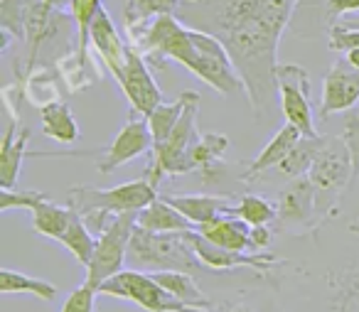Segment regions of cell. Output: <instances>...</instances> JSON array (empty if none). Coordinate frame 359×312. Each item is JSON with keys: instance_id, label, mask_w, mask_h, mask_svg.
Wrapping results in <instances>:
<instances>
[{"instance_id": "28", "label": "cell", "mask_w": 359, "mask_h": 312, "mask_svg": "<svg viewBox=\"0 0 359 312\" xmlns=\"http://www.w3.org/2000/svg\"><path fill=\"white\" fill-rule=\"evenodd\" d=\"M325 140H327V135H313V138H310V135H303V138L298 140V145L293 148V153L278 165V170L290 179L308 177L310 168H313L315 158H318Z\"/></svg>"}, {"instance_id": "10", "label": "cell", "mask_w": 359, "mask_h": 312, "mask_svg": "<svg viewBox=\"0 0 359 312\" xmlns=\"http://www.w3.org/2000/svg\"><path fill=\"white\" fill-rule=\"evenodd\" d=\"M185 238L207 271H224L226 273V271H236V268H251V271L261 273V276H269L271 271H278V268L288 266V261H283V258L273 256V253H269V251L239 253V251L219 248L212 241H207L197 229L195 231H185Z\"/></svg>"}, {"instance_id": "13", "label": "cell", "mask_w": 359, "mask_h": 312, "mask_svg": "<svg viewBox=\"0 0 359 312\" xmlns=\"http://www.w3.org/2000/svg\"><path fill=\"white\" fill-rule=\"evenodd\" d=\"M359 106V69H354L347 60H337L323 81L318 116L325 121L332 114H347Z\"/></svg>"}, {"instance_id": "27", "label": "cell", "mask_w": 359, "mask_h": 312, "mask_svg": "<svg viewBox=\"0 0 359 312\" xmlns=\"http://www.w3.org/2000/svg\"><path fill=\"white\" fill-rule=\"evenodd\" d=\"M192 94H195V91H182V94H180L172 104H160L158 109H155L153 114L145 118V121H148V128H150V135H153L155 145L165 143V140L170 138V133H172L175 126L180 123L182 114H185Z\"/></svg>"}, {"instance_id": "18", "label": "cell", "mask_w": 359, "mask_h": 312, "mask_svg": "<svg viewBox=\"0 0 359 312\" xmlns=\"http://www.w3.org/2000/svg\"><path fill=\"white\" fill-rule=\"evenodd\" d=\"M27 143H30V130H18V121H11L0 143V189L15 187L22 163L25 158H30Z\"/></svg>"}, {"instance_id": "36", "label": "cell", "mask_w": 359, "mask_h": 312, "mask_svg": "<svg viewBox=\"0 0 359 312\" xmlns=\"http://www.w3.org/2000/svg\"><path fill=\"white\" fill-rule=\"evenodd\" d=\"M96 295H99V290H96L94 285L81 283V285H76L74 290L67 295V300L60 312H94Z\"/></svg>"}, {"instance_id": "3", "label": "cell", "mask_w": 359, "mask_h": 312, "mask_svg": "<svg viewBox=\"0 0 359 312\" xmlns=\"http://www.w3.org/2000/svg\"><path fill=\"white\" fill-rule=\"evenodd\" d=\"M308 179L315 189V204H318V226L337 217L339 202H342L344 192L349 184L357 182L354 179V163L349 155L347 143L339 138L327 135L325 145L320 148L318 158H315L313 168L308 172Z\"/></svg>"}, {"instance_id": "40", "label": "cell", "mask_w": 359, "mask_h": 312, "mask_svg": "<svg viewBox=\"0 0 359 312\" xmlns=\"http://www.w3.org/2000/svg\"><path fill=\"white\" fill-rule=\"evenodd\" d=\"M271 241H273V233L269 226H251V243L256 251H269Z\"/></svg>"}, {"instance_id": "17", "label": "cell", "mask_w": 359, "mask_h": 312, "mask_svg": "<svg viewBox=\"0 0 359 312\" xmlns=\"http://www.w3.org/2000/svg\"><path fill=\"white\" fill-rule=\"evenodd\" d=\"M163 199L172 204L195 229L222 217V214L234 212V204H229V199L215 197V194H165Z\"/></svg>"}, {"instance_id": "6", "label": "cell", "mask_w": 359, "mask_h": 312, "mask_svg": "<svg viewBox=\"0 0 359 312\" xmlns=\"http://www.w3.org/2000/svg\"><path fill=\"white\" fill-rule=\"evenodd\" d=\"M99 295L118 297V300L133 302L145 312H210L197 310L185 302H180L175 295H170L150 273L123 268L121 273L111 276L106 283H101Z\"/></svg>"}, {"instance_id": "37", "label": "cell", "mask_w": 359, "mask_h": 312, "mask_svg": "<svg viewBox=\"0 0 359 312\" xmlns=\"http://www.w3.org/2000/svg\"><path fill=\"white\" fill-rule=\"evenodd\" d=\"M342 140L347 143L349 155L354 163V179L359 175V106L352 111H347L344 116V128H342Z\"/></svg>"}, {"instance_id": "31", "label": "cell", "mask_w": 359, "mask_h": 312, "mask_svg": "<svg viewBox=\"0 0 359 312\" xmlns=\"http://www.w3.org/2000/svg\"><path fill=\"white\" fill-rule=\"evenodd\" d=\"M325 3L327 0H298L295 3V13H293V32L298 37H310L313 32H318L320 27H327V13H325Z\"/></svg>"}, {"instance_id": "14", "label": "cell", "mask_w": 359, "mask_h": 312, "mask_svg": "<svg viewBox=\"0 0 359 312\" xmlns=\"http://www.w3.org/2000/svg\"><path fill=\"white\" fill-rule=\"evenodd\" d=\"M276 222L280 226H305L308 231H315L318 226V204H315V189L308 177L290 179L278 192L276 202Z\"/></svg>"}, {"instance_id": "33", "label": "cell", "mask_w": 359, "mask_h": 312, "mask_svg": "<svg viewBox=\"0 0 359 312\" xmlns=\"http://www.w3.org/2000/svg\"><path fill=\"white\" fill-rule=\"evenodd\" d=\"M226 148H229V138L224 133H205L192 150V168L207 172L224 158Z\"/></svg>"}, {"instance_id": "24", "label": "cell", "mask_w": 359, "mask_h": 312, "mask_svg": "<svg viewBox=\"0 0 359 312\" xmlns=\"http://www.w3.org/2000/svg\"><path fill=\"white\" fill-rule=\"evenodd\" d=\"M32 226L40 236L52 238V241H62L67 226H69L72 217H74V209L72 207H60L57 202H52L50 194L45 199L32 207Z\"/></svg>"}, {"instance_id": "21", "label": "cell", "mask_w": 359, "mask_h": 312, "mask_svg": "<svg viewBox=\"0 0 359 312\" xmlns=\"http://www.w3.org/2000/svg\"><path fill=\"white\" fill-rule=\"evenodd\" d=\"M40 128L47 138L60 145H74L81 138L79 123L74 121V114L65 101L40 109Z\"/></svg>"}, {"instance_id": "41", "label": "cell", "mask_w": 359, "mask_h": 312, "mask_svg": "<svg viewBox=\"0 0 359 312\" xmlns=\"http://www.w3.org/2000/svg\"><path fill=\"white\" fill-rule=\"evenodd\" d=\"M212 312H254V310L249 305H244V302H222Z\"/></svg>"}, {"instance_id": "29", "label": "cell", "mask_w": 359, "mask_h": 312, "mask_svg": "<svg viewBox=\"0 0 359 312\" xmlns=\"http://www.w3.org/2000/svg\"><path fill=\"white\" fill-rule=\"evenodd\" d=\"M177 8L180 0H126V30H138L160 15H175Z\"/></svg>"}, {"instance_id": "7", "label": "cell", "mask_w": 359, "mask_h": 312, "mask_svg": "<svg viewBox=\"0 0 359 312\" xmlns=\"http://www.w3.org/2000/svg\"><path fill=\"white\" fill-rule=\"evenodd\" d=\"M135 224H138V212L118 214V217L111 219L109 226L96 236V251L89 268H86L84 283H89V285H94L99 290L101 283H106L111 276L123 271Z\"/></svg>"}, {"instance_id": "9", "label": "cell", "mask_w": 359, "mask_h": 312, "mask_svg": "<svg viewBox=\"0 0 359 312\" xmlns=\"http://www.w3.org/2000/svg\"><path fill=\"white\" fill-rule=\"evenodd\" d=\"M278 99L285 123L295 126L303 135H320L315 130V114L310 104V74L298 65H278Z\"/></svg>"}, {"instance_id": "5", "label": "cell", "mask_w": 359, "mask_h": 312, "mask_svg": "<svg viewBox=\"0 0 359 312\" xmlns=\"http://www.w3.org/2000/svg\"><path fill=\"white\" fill-rule=\"evenodd\" d=\"M197 116H200V94L195 91L180 123L170 133V138L153 148V160H150V168L145 170V179H150L155 189H158L160 179L165 175L180 177V175L195 172L192 150H195L197 140L202 138V133L197 130Z\"/></svg>"}, {"instance_id": "8", "label": "cell", "mask_w": 359, "mask_h": 312, "mask_svg": "<svg viewBox=\"0 0 359 312\" xmlns=\"http://www.w3.org/2000/svg\"><path fill=\"white\" fill-rule=\"evenodd\" d=\"M195 47H197V67H195L197 79L205 81L210 89H215L217 94L226 96V99L234 94L246 96L244 81H241L229 52L224 50V45L219 40H215L207 32L195 30Z\"/></svg>"}, {"instance_id": "30", "label": "cell", "mask_w": 359, "mask_h": 312, "mask_svg": "<svg viewBox=\"0 0 359 312\" xmlns=\"http://www.w3.org/2000/svg\"><path fill=\"white\" fill-rule=\"evenodd\" d=\"M60 243L76 258L79 266L89 268L91 258H94V251H96V236L91 233V229L86 226V222L76 212H74V217H72L69 226H67Z\"/></svg>"}, {"instance_id": "38", "label": "cell", "mask_w": 359, "mask_h": 312, "mask_svg": "<svg viewBox=\"0 0 359 312\" xmlns=\"http://www.w3.org/2000/svg\"><path fill=\"white\" fill-rule=\"evenodd\" d=\"M327 47L332 52H342V55H347V52H352V50H359V30L332 25L327 30Z\"/></svg>"}, {"instance_id": "44", "label": "cell", "mask_w": 359, "mask_h": 312, "mask_svg": "<svg viewBox=\"0 0 359 312\" xmlns=\"http://www.w3.org/2000/svg\"><path fill=\"white\" fill-rule=\"evenodd\" d=\"M261 312H283V310H280V307L276 305V302H266V305L261 307Z\"/></svg>"}, {"instance_id": "32", "label": "cell", "mask_w": 359, "mask_h": 312, "mask_svg": "<svg viewBox=\"0 0 359 312\" xmlns=\"http://www.w3.org/2000/svg\"><path fill=\"white\" fill-rule=\"evenodd\" d=\"M231 214L239 217L241 222H246L249 226H269V224L276 222V217H278L276 204L259 197V194H244V197L234 204V212Z\"/></svg>"}, {"instance_id": "22", "label": "cell", "mask_w": 359, "mask_h": 312, "mask_svg": "<svg viewBox=\"0 0 359 312\" xmlns=\"http://www.w3.org/2000/svg\"><path fill=\"white\" fill-rule=\"evenodd\" d=\"M170 295H175L180 302H185L190 307H197V310H215V302L205 295L200 285H197L195 276L190 273H180V271H160V273H150Z\"/></svg>"}, {"instance_id": "20", "label": "cell", "mask_w": 359, "mask_h": 312, "mask_svg": "<svg viewBox=\"0 0 359 312\" xmlns=\"http://www.w3.org/2000/svg\"><path fill=\"white\" fill-rule=\"evenodd\" d=\"M138 226L153 233H185L195 231L190 222H187L172 204H168L163 197H158L155 202H150L145 209L138 212Z\"/></svg>"}, {"instance_id": "15", "label": "cell", "mask_w": 359, "mask_h": 312, "mask_svg": "<svg viewBox=\"0 0 359 312\" xmlns=\"http://www.w3.org/2000/svg\"><path fill=\"white\" fill-rule=\"evenodd\" d=\"M89 45H94L96 50V62L109 72L111 76H118V72L126 65V55H128V42L121 37L118 27L114 25L109 13L101 8V13L96 15L94 25L89 32Z\"/></svg>"}, {"instance_id": "1", "label": "cell", "mask_w": 359, "mask_h": 312, "mask_svg": "<svg viewBox=\"0 0 359 312\" xmlns=\"http://www.w3.org/2000/svg\"><path fill=\"white\" fill-rule=\"evenodd\" d=\"M298 0H180L177 20L224 45L244 81L246 99L264 118L278 96V45Z\"/></svg>"}, {"instance_id": "19", "label": "cell", "mask_w": 359, "mask_h": 312, "mask_svg": "<svg viewBox=\"0 0 359 312\" xmlns=\"http://www.w3.org/2000/svg\"><path fill=\"white\" fill-rule=\"evenodd\" d=\"M300 138H303V133L290 123H285L283 128L276 130V135L266 143V148L251 160L249 170H246V179H254V177H259V175L269 172V170L278 168V165L293 153V148L298 145Z\"/></svg>"}, {"instance_id": "11", "label": "cell", "mask_w": 359, "mask_h": 312, "mask_svg": "<svg viewBox=\"0 0 359 312\" xmlns=\"http://www.w3.org/2000/svg\"><path fill=\"white\" fill-rule=\"evenodd\" d=\"M116 84L121 86V91L128 99L135 116L148 118L163 104V91H160L158 81L153 79V72H150L148 62H145V57L130 42H128V55H126V65L118 72V76H116Z\"/></svg>"}, {"instance_id": "43", "label": "cell", "mask_w": 359, "mask_h": 312, "mask_svg": "<svg viewBox=\"0 0 359 312\" xmlns=\"http://www.w3.org/2000/svg\"><path fill=\"white\" fill-rule=\"evenodd\" d=\"M344 60H347L349 65L354 67V69H359V50H352V52H347V55H344Z\"/></svg>"}, {"instance_id": "25", "label": "cell", "mask_w": 359, "mask_h": 312, "mask_svg": "<svg viewBox=\"0 0 359 312\" xmlns=\"http://www.w3.org/2000/svg\"><path fill=\"white\" fill-rule=\"evenodd\" d=\"M25 91V99L37 109H45L50 104H57L60 99V76L45 65H37L35 69L27 72L22 79H18Z\"/></svg>"}, {"instance_id": "16", "label": "cell", "mask_w": 359, "mask_h": 312, "mask_svg": "<svg viewBox=\"0 0 359 312\" xmlns=\"http://www.w3.org/2000/svg\"><path fill=\"white\" fill-rule=\"evenodd\" d=\"M197 231L212 241L215 246L226 248V251H239V253H261L251 243V226L241 222L234 214H222V217L212 219V222L197 226Z\"/></svg>"}, {"instance_id": "12", "label": "cell", "mask_w": 359, "mask_h": 312, "mask_svg": "<svg viewBox=\"0 0 359 312\" xmlns=\"http://www.w3.org/2000/svg\"><path fill=\"white\" fill-rule=\"evenodd\" d=\"M153 148H155V140L150 135L148 121L143 116H133V118L126 121V126L116 133V138L111 140L109 148L101 153L96 170H99V175H111L114 170L123 168L130 160L150 153Z\"/></svg>"}, {"instance_id": "34", "label": "cell", "mask_w": 359, "mask_h": 312, "mask_svg": "<svg viewBox=\"0 0 359 312\" xmlns=\"http://www.w3.org/2000/svg\"><path fill=\"white\" fill-rule=\"evenodd\" d=\"M32 0H0V30L11 32L18 42L25 40V20Z\"/></svg>"}, {"instance_id": "26", "label": "cell", "mask_w": 359, "mask_h": 312, "mask_svg": "<svg viewBox=\"0 0 359 312\" xmlns=\"http://www.w3.org/2000/svg\"><path fill=\"white\" fill-rule=\"evenodd\" d=\"M0 292L3 295H35L45 302L57 300V287L52 283L13 271V268H0Z\"/></svg>"}, {"instance_id": "39", "label": "cell", "mask_w": 359, "mask_h": 312, "mask_svg": "<svg viewBox=\"0 0 359 312\" xmlns=\"http://www.w3.org/2000/svg\"><path fill=\"white\" fill-rule=\"evenodd\" d=\"M325 13H327L330 27H332V25H337L339 20H344V15L359 13V0H327V3H325Z\"/></svg>"}, {"instance_id": "2", "label": "cell", "mask_w": 359, "mask_h": 312, "mask_svg": "<svg viewBox=\"0 0 359 312\" xmlns=\"http://www.w3.org/2000/svg\"><path fill=\"white\" fill-rule=\"evenodd\" d=\"M155 199H158V189L150 184V179L140 177L109 189L89 187V184L72 187L69 194H67V207L74 209L86 222V226L91 229V233L99 236L114 217L140 212Z\"/></svg>"}, {"instance_id": "35", "label": "cell", "mask_w": 359, "mask_h": 312, "mask_svg": "<svg viewBox=\"0 0 359 312\" xmlns=\"http://www.w3.org/2000/svg\"><path fill=\"white\" fill-rule=\"evenodd\" d=\"M45 197L47 192H37V189H25V192L0 189V214H8L13 209H27V212H32V207Z\"/></svg>"}, {"instance_id": "23", "label": "cell", "mask_w": 359, "mask_h": 312, "mask_svg": "<svg viewBox=\"0 0 359 312\" xmlns=\"http://www.w3.org/2000/svg\"><path fill=\"white\" fill-rule=\"evenodd\" d=\"M330 310L359 312V263L330 273Z\"/></svg>"}, {"instance_id": "4", "label": "cell", "mask_w": 359, "mask_h": 312, "mask_svg": "<svg viewBox=\"0 0 359 312\" xmlns=\"http://www.w3.org/2000/svg\"><path fill=\"white\" fill-rule=\"evenodd\" d=\"M133 271L160 273V271H180L200 276L207 268L195 256L192 246L187 243L185 233H153L145 231L135 224V231L130 236L128 258H126Z\"/></svg>"}, {"instance_id": "42", "label": "cell", "mask_w": 359, "mask_h": 312, "mask_svg": "<svg viewBox=\"0 0 359 312\" xmlns=\"http://www.w3.org/2000/svg\"><path fill=\"white\" fill-rule=\"evenodd\" d=\"M337 25L349 27V30H359V15L357 18H344V20H339Z\"/></svg>"}]
</instances>
